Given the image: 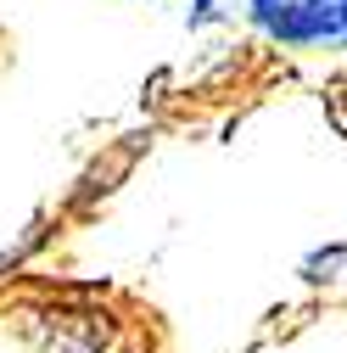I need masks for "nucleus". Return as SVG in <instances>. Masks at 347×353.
Segmentation results:
<instances>
[{
  "label": "nucleus",
  "mask_w": 347,
  "mask_h": 353,
  "mask_svg": "<svg viewBox=\"0 0 347 353\" xmlns=\"http://www.w3.org/2000/svg\"><path fill=\"white\" fill-rule=\"evenodd\" d=\"M336 6H341V34H347V0H336Z\"/></svg>",
  "instance_id": "4"
},
{
  "label": "nucleus",
  "mask_w": 347,
  "mask_h": 353,
  "mask_svg": "<svg viewBox=\"0 0 347 353\" xmlns=\"http://www.w3.org/2000/svg\"><path fill=\"white\" fill-rule=\"evenodd\" d=\"M264 39H275L280 51H347L341 6L336 0H291Z\"/></svg>",
  "instance_id": "1"
},
{
  "label": "nucleus",
  "mask_w": 347,
  "mask_h": 353,
  "mask_svg": "<svg viewBox=\"0 0 347 353\" xmlns=\"http://www.w3.org/2000/svg\"><path fill=\"white\" fill-rule=\"evenodd\" d=\"M286 6H291V0H241V23H246L252 34H269Z\"/></svg>",
  "instance_id": "2"
},
{
  "label": "nucleus",
  "mask_w": 347,
  "mask_h": 353,
  "mask_svg": "<svg viewBox=\"0 0 347 353\" xmlns=\"http://www.w3.org/2000/svg\"><path fill=\"white\" fill-rule=\"evenodd\" d=\"M224 6H230V0H191V28H202V23H213V17H224Z\"/></svg>",
  "instance_id": "3"
}]
</instances>
